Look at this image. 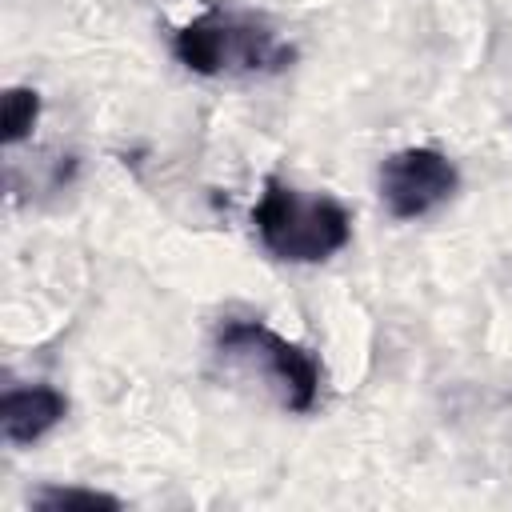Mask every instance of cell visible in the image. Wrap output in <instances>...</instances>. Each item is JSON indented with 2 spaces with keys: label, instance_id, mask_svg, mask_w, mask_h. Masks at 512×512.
Listing matches in <instances>:
<instances>
[{
  "label": "cell",
  "instance_id": "1",
  "mask_svg": "<svg viewBox=\"0 0 512 512\" xmlns=\"http://www.w3.org/2000/svg\"><path fill=\"white\" fill-rule=\"evenodd\" d=\"M172 56L204 80H252L292 68L296 48L264 16L208 4L172 32Z\"/></svg>",
  "mask_w": 512,
  "mask_h": 512
},
{
  "label": "cell",
  "instance_id": "2",
  "mask_svg": "<svg viewBox=\"0 0 512 512\" xmlns=\"http://www.w3.org/2000/svg\"><path fill=\"white\" fill-rule=\"evenodd\" d=\"M212 348L224 368H232L244 380H260V388L280 408L296 416L316 412L324 396V364L308 344L288 340L256 316H228L216 324Z\"/></svg>",
  "mask_w": 512,
  "mask_h": 512
},
{
  "label": "cell",
  "instance_id": "3",
  "mask_svg": "<svg viewBox=\"0 0 512 512\" xmlns=\"http://www.w3.org/2000/svg\"><path fill=\"white\" fill-rule=\"evenodd\" d=\"M252 228L272 260L324 264L348 248L352 212L328 192H304L280 176H268L252 204Z\"/></svg>",
  "mask_w": 512,
  "mask_h": 512
},
{
  "label": "cell",
  "instance_id": "4",
  "mask_svg": "<svg viewBox=\"0 0 512 512\" xmlns=\"http://www.w3.org/2000/svg\"><path fill=\"white\" fill-rule=\"evenodd\" d=\"M376 192L392 220H420L460 192V168L432 144L396 148L380 160Z\"/></svg>",
  "mask_w": 512,
  "mask_h": 512
},
{
  "label": "cell",
  "instance_id": "5",
  "mask_svg": "<svg viewBox=\"0 0 512 512\" xmlns=\"http://www.w3.org/2000/svg\"><path fill=\"white\" fill-rule=\"evenodd\" d=\"M64 416H68V396L52 384L8 388L0 396V436L12 448H28V444L44 440Z\"/></svg>",
  "mask_w": 512,
  "mask_h": 512
},
{
  "label": "cell",
  "instance_id": "6",
  "mask_svg": "<svg viewBox=\"0 0 512 512\" xmlns=\"http://www.w3.org/2000/svg\"><path fill=\"white\" fill-rule=\"evenodd\" d=\"M28 504L40 508V512H72V508H80V512H96V508L116 512L120 496L100 492V488H80V484H44V488L32 492Z\"/></svg>",
  "mask_w": 512,
  "mask_h": 512
},
{
  "label": "cell",
  "instance_id": "7",
  "mask_svg": "<svg viewBox=\"0 0 512 512\" xmlns=\"http://www.w3.org/2000/svg\"><path fill=\"white\" fill-rule=\"evenodd\" d=\"M36 120H40V92L24 88V84H12L4 92V108H0V140H4V148L28 140Z\"/></svg>",
  "mask_w": 512,
  "mask_h": 512
}]
</instances>
